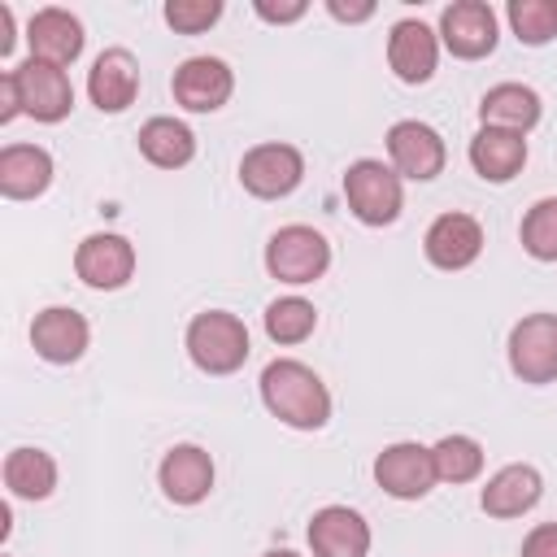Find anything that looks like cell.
I'll return each instance as SVG.
<instances>
[{"label":"cell","mask_w":557,"mask_h":557,"mask_svg":"<svg viewBox=\"0 0 557 557\" xmlns=\"http://www.w3.org/2000/svg\"><path fill=\"white\" fill-rule=\"evenodd\" d=\"M4 487L22 500H44L57 487V461L44 448H13L4 457Z\"/></svg>","instance_id":"obj_25"},{"label":"cell","mask_w":557,"mask_h":557,"mask_svg":"<svg viewBox=\"0 0 557 557\" xmlns=\"http://www.w3.org/2000/svg\"><path fill=\"white\" fill-rule=\"evenodd\" d=\"M157 483H161L165 500L200 505L213 492V457L200 444H174L157 466Z\"/></svg>","instance_id":"obj_14"},{"label":"cell","mask_w":557,"mask_h":557,"mask_svg":"<svg viewBox=\"0 0 557 557\" xmlns=\"http://www.w3.org/2000/svg\"><path fill=\"white\" fill-rule=\"evenodd\" d=\"M139 152L157 165V170H183L196 157V135L187 122L178 117H148L139 126Z\"/></svg>","instance_id":"obj_24"},{"label":"cell","mask_w":557,"mask_h":557,"mask_svg":"<svg viewBox=\"0 0 557 557\" xmlns=\"http://www.w3.org/2000/svg\"><path fill=\"white\" fill-rule=\"evenodd\" d=\"M387 157H392V170L400 178H413V183H431L444 161H448V148L440 139L435 126L418 122V117H405L387 131Z\"/></svg>","instance_id":"obj_8"},{"label":"cell","mask_w":557,"mask_h":557,"mask_svg":"<svg viewBox=\"0 0 557 557\" xmlns=\"http://www.w3.org/2000/svg\"><path fill=\"white\" fill-rule=\"evenodd\" d=\"M431 461L440 483H470L483 470V444L474 435H444L440 444H431Z\"/></svg>","instance_id":"obj_26"},{"label":"cell","mask_w":557,"mask_h":557,"mask_svg":"<svg viewBox=\"0 0 557 557\" xmlns=\"http://www.w3.org/2000/svg\"><path fill=\"white\" fill-rule=\"evenodd\" d=\"M170 91H174V100H178L183 109H191V113H213V109H222V104L231 100L235 74H231V65H226L222 57H187V61L174 70Z\"/></svg>","instance_id":"obj_11"},{"label":"cell","mask_w":557,"mask_h":557,"mask_svg":"<svg viewBox=\"0 0 557 557\" xmlns=\"http://www.w3.org/2000/svg\"><path fill=\"white\" fill-rule=\"evenodd\" d=\"M83 22L70 13V9H39L30 22H26V44H30V57L35 61H48V65H70L78 61L83 52Z\"/></svg>","instance_id":"obj_19"},{"label":"cell","mask_w":557,"mask_h":557,"mask_svg":"<svg viewBox=\"0 0 557 557\" xmlns=\"http://www.w3.org/2000/svg\"><path fill=\"white\" fill-rule=\"evenodd\" d=\"M522 248L535 261H557V196H544L522 218Z\"/></svg>","instance_id":"obj_28"},{"label":"cell","mask_w":557,"mask_h":557,"mask_svg":"<svg viewBox=\"0 0 557 557\" xmlns=\"http://www.w3.org/2000/svg\"><path fill=\"white\" fill-rule=\"evenodd\" d=\"M387 65L400 83H426L440 65V35L418 17H400L387 35Z\"/></svg>","instance_id":"obj_15"},{"label":"cell","mask_w":557,"mask_h":557,"mask_svg":"<svg viewBox=\"0 0 557 557\" xmlns=\"http://www.w3.org/2000/svg\"><path fill=\"white\" fill-rule=\"evenodd\" d=\"M17 113H26L22 109V87H17V74L4 70L0 74V122H13Z\"/></svg>","instance_id":"obj_33"},{"label":"cell","mask_w":557,"mask_h":557,"mask_svg":"<svg viewBox=\"0 0 557 557\" xmlns=\"http://www.w3.org/2000/svg\"><path fill=\"white\" fill-rule=\"evenodd\" d=\"M218 17H222V0H170L165 4V22L178 35H205Z\"/></svg>","instance_id":"obj_30"},{"label":"cell","mask_w":557,"mask_h":557,"mask_svg":"<svg viewBox=\"0 0 557 557\" xmlns=\"http://www.w3.org/2000/svg\"><path fill=\"white\" fill-rule=\"evenodd\" d=\"M509 26L522 44L540 48L557 39V4L553 0H509Z\"/></svg>","instance_id":"obj_29"},{"label":"cell","mask_w":557,"mask_h":557,"mask_svg":"<svg viewBox=\"0 0 557 557\" xmlns=\"http://www.w3.org/2000/svg\"><path fill=\"white\" fill-rule=\"evenodd\" d=\"M344 200H348L357 222L392 226L400 218V209H405V178L392 165H383L374 157H361L344 174Z\"/></svg>","instance_id":"obj_2"},{"label":"cell","mask_w":557,"mask_h":557,"mask_svg":"<svg viewBox=\"0 0 557 557\" xmlns=\"http://www.w3.org/2000/svg\"><path fill=\"white\" fill-rule=\"evenodd\" d=\"M52 183V157L39 144H4L0 148V191L9 200H35Z\"/></svg>","instance_id":"obj_21"},{"label":"cell","mask_w":557,"mask_h":557,"mask_svg":"<svg viewBox=\"0 0 557 557\" xmlns=\"http://www.w3.org/2000/svg\"><path fill=\"white\" fill-rule=\"evenodd\" d=\"M553 4H557V0H553Z\"/></svg>","instance_id":"obj_38"},{"label":"cell","mask_w":557,"mask_h":557,"mask_svg":"<svg viewBox=\"0 0 557 557\" xmlns=\"http://www.w3.org/2000/svg\"><path fill=\"white\" fill-rule=\"evenodd\" d=\"M300 178H305V157H300V148L278 144V139L248 148L244 161H239V183H244V191L257 196V200L292 196V191L300 187Z\"/></svg>","instance_id":"obj_5"},{"label":"cell","mask_w":557,"mask_h":557,"mask_svg":"<svg viewBox=\"0 0 557 557\" xmlns=\"http://www.w3.org/2000/svg\"><path fill=\"white\" fill-rule=\"evenodd\" d=\"M540 496H544L540 470L513 461V466H500V470L483 483L479 505H483V513H492V518H522L527 509L540 505Z\"/></svg>","instance_id":"obj_20"},{"label":"cell","mask_w":557,"mask_h":557,"mask_svg":"<svg viewBox=\"0 0 557 557\" xmlns=\"http://www.w3.org/2000/svg\"><path fill=\"white\" fill-rule=\"evenodd\" d=\"M187 357L205 374H235L248 361V326L226 309H205L187 322Z\"/></svg>","instance_id":"obj_3"},{"label":"cell","mask_w":557,"mask_h":557,"mask_svg":"<svg viewBox=\"0 0 557 557\" xmlns=\"http://www.w3.org/2000/svg\"><path fill=\"white\" fill-rule=\"evenodd\" d=\"M374 483L396 496V500H422L440 479H435V461H431V448L426 444H413V440H400V444H387L379 457H374Z\"/></svg>","instance_id":"obj_7"},{"label":"cell","mask_w":557,"mask_h":557,"mask_svg":"<svg viewBox=\"0 0 557 557\" xmlns=\"http://www.w3.org/2000/svg\"><path fill=\"white\" fill-rule=\"evenodd\" d=\"M9 52H13V9L0 4V57H9Z\"/></svg>","instance_id":"obj_35"},{"label":"cell","mask_w":557,"mask_h":557,"mask_svg":"<svg viewBox=\"0 0 557 557\" xmlns=\"http://www.w3.org/2000/svg\"><path fill=\"white\" fill-rule=\"evenodd\" d=\"M326 13L335 17V22H366V17H374V4L370 0H357V4H344V0H326Z\"/></svg>","instance_id":"obj_34"},{"label":"cell","mask_w":557,"mask_h":557,"mask_svg":"<svg viewBox=\"0 0 557 557\" xmlns=\"http://www.w3.org/2000/svg\"><path fill=\"white\" fill-rule=\"evenodd\" d=\"M257 9V17L261 22H274V26H283V22H296V17H305V0H287V4H274V0H257L252 4Z\"/></svg>","instance_id":"obj_32"},{"label":"cell","mask_w":557,"mask_h":557,"mask_svg":"<svg viewBox=\"0 0 557 557\" xmlns=\"http://www.w3.org/2000/svg\"><path fill=\"white\" fill-rule=\"evenodd\" d=\"M4 557H9V553H4Z\"/></svg>","instance_id":"obj_37"},{"label":"cell","mask_w":557,"mask_h":557,"mask_svg":"<svg viewBox=\"0 0 557 557\" xmlns=\"http://www.w3.org/2000/svg\"><path fill=\"white\" fill-rule=\"evenodd\" d=\"M422 248H426V261L431 265H440V270H466L483 252V226L470 213H440L426 226Z\"/></svg>","instance_id":"obj_17"},{"label":"cell","mask_w":557,"mask_h":557,"mask_svg":"<svg viewBox=\"0 0 557 557\" xmlns=\"http://www.w3.org/2000/svg\"><path fill=\"white\" fill-rule=\"evenodd\" d=\"M87 96L100 113H122L135 104L139 96V61L126 52V48H104L96 61H91V74H87Z\"/></svg>","instance_id":"obj_16"},{"label":"cell","mask_w":557,"mask_h":557,"mask_svg":"<svg viewBox=\"0 0 557 557\" xmlns=\"http://www.w3.org/2000/svg\"><path fill=\"white\" fill-rule=\"evenodd\" d=\"M318 326V309L305 296H278L265 305V335L274 344H305Z\"/></svg>","instance_id":"obj_27"},{"label":"cell","mask_w":557,"mask_h":557,"mask_svg":"<svg viewBox=\"0 0 557 557\" xmlns=\"http://www.w3.org/2000/svg\"><path fill=\"white\" fill-rule=\"evenodd\" d=\"M509 370L522 383L557 379V313H527L509 331Z\"/></svg>","instance_id":"obj_6"},{"label":"cell","mask_w":557,"mask_h":557,"mask_svg":"<svg viewBox=\"0 0 557 557\" xmlns=\"http://www.w3.org/2000/svg\"><path fill=\"white\" fill-rule=\"evenodd\" d=\"M74 270H78V278H83L87 287H96V292H117V287H126L131 274H135V244H131L126 235H117V231H96V235H87V239L78 244Z\"/></svg>","instance_id":"obj_9"},{"label":"cell","mask_w":557,"mask_h":557,"mask_svg":"<svg viewBox=\"0 0 557 557\" xmlns=\"http://www.w3.org/2000/svg\"><path fill=\"white\" fill-rule=\"evenodd\" d=\"M470 165L483 183H509L527 165V139L513 131L479 126V135L470 139Z\"/></svg>","instance_id":"obj_22"},{"label":"cell","mask_w":557,"mask_h":557,"mask_svg":"<svg viewBox=\"0 0 557 557\" xmlns=\"http://www.w3.org/2000/svg\"><path fill=\"white\" fill-rule=\"evenodd\" d=\"M440 44L461 57V61H479L496 48V13L483 0H453L440 13Z\"/></svg>","instance_id":"obj_10"},{"label":"cell","mask_w":557,"mask_h":557,"mask_svg":"<svg viewBox=\"0 0 557 557\" xmlns=\"http://www.w3.org/2000/svg\"><path fill=\"white\" fill-rule=\"evenodd\" d=\"M331 265V244L322 231L305 226V222H292V226H278L265 244V270L270 278L278 283H292V287H305L313 278H322Z\"/></svg>","instance_id":"obj_4"},{"label":"cell","mask_w":557,"mask_h":557,"mask_svg":"<svg viewBox=\"0 0 557 557\" xmlns=\"http://www.w3.org/2000/svg\"><path fill=\"white\" fill-rule=\"evenodd\" d=\"M13 74H17V87H22V109L35 122H61V117H70L74 87H70V74L61 65H48V61L26 57Z\"/></svg>","instance_id":"obj_12"},{"label":"cell","mask_w":557,"mask_h":557,"mask_svg":"<svg viewBox=\"0 0 557 557\" xmlns=\"http://www.w3.org/2000/svg\"><path fill=\"white\" fill-rule=\"evenodd\" d=\"M522 557H557V522H540L522 540Z\"/></svg>","instance_id":"obj_31"},{"label":"cell","mask_w":557,"mask_h":557,"mask_svg":"<svg viewBox=\"0 0 557 557\" xmlns=\"http://www.w3.org/2000/svg\"><path fill=\"white\" fill-rule=\"evenodd\" d=\"M261 405L278 422H287L296 431H318L331 418V392H326V383L318 379V370H309L296 357H278V361H270L261 370Z\"/></svg>","instance_id":"obj_1"},{"label":"cell","mask_w":557,"mask_h":557,"mask_svg":"<svg viewBox=\"0 0 557 557\" xmlns=\"http://www.w3.org/2000/svg\"><path fill=\"white\" fill-rule=\"evenodd\" d=\"M479 122L483 126H496V131L527 135L540 122V96L527 83H496L479 100Z\"/></svg>","instance_id":"obj_23"},{"label":"cell","mask_w":557,"mask_h":557,"mask_svg":"<svg viewBox=\"0 0 557 557\" xmlns=\"http://www.w3.org/2000/svg\"><path fill=\"white\" fill-rule=\"evenodd\" d=\"M87 339H91V326L78 309H65V305H48L35 313L30 322V348L52 361V366H70L87 352Z\"/></svg>","instance_id":"obj_13"},{"label":"cell","mask_w":557,"mask_h":557,"mask_svg":"<svg viewBox=\"0 0 557 557\" xmlns=\"http://www.w3.org/2000/svg\"><path fill=\"white\" fill-rule=\"evenodd\" d=\"M309 548L313 557H366L370 522L348 505H326L309 518Z\"/></svg>","instance_id":"obj_18"},{"label":"cell","mask_w":557,"mask_h":557,"mask_svg":"<svg viewBox=\"0 0 557 557\" xmlns=\"http://www.w3.org/2000/svg\"><path fill=\"white\" fill-rule=\"evenodd\" d=\"M265 557H300V553H292V548H270Z\"/></svg>","instance_id":"obj_36"}]
</instances>
